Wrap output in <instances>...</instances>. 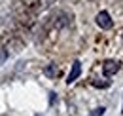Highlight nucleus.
I'll list each match as a JSON object with an SVG mask.
<instances>
[{
    "mask_svg": "<svg viewBox=\"0 0 123 116\" xmlns=\"http://www.w3.org/2000/svg\"><path fill=\"white\" fill-rule=\"evenodd\" d=\"M80 74H81V63H80V61H74V63H72V71H70V74H68L66 82H68V84L76 82L78 78H80Z\"/></svg>",
    "mask_w": 123,
    "mask_h": 116,
    "instance_id": "3",
    "label": "nucleus"
},
{
    "mask_svg": "<svg viewBox=\"0 0 123 116\" xmlns=\"http://www.w3.org/2000/svg\"><path fill=\"white\" fill-rule=\"evenodd\" d=\"M97 25L100 27V29H112V25H114V21H112V17L108 12H98L97 14Z\"/></svg>",
    "mask_w": 123,
    "mask_h": 116,
    "instance_id": "1",
    "label": "nucleus"
},
{
    "mask_svg": "<svg viewBox=\"0 0 123 116\" xmlns=\"http://www.w3.org/2000/svg\"><path fill=\"white\" fill-rule=\"evenodd\" d=\"M104 110H106L104 107H100V109H95V112H93L91 116H102V114H104Z\"/></svg>",
    "mask_w": 123,
    "mask_h": 116,
    "instance_id": "4",
    "label": "nucleus"
},
{
    "mask_svg": "<svg viewBox=\"0 0 123 116\" xmlns=\"http://www.w3.org/2000/svg\"><path fill=\"white\" fill-rule=\"evenodd\" d=\"M121 112H123V107H121Z\"/></svg>",
    "mask_w": 123,
    "mask_h": 116,
    "instance_id": "5",
    "label": "nucleus"
},
{
    "mask_svg": "<svg viewBox=\"0 0 123 116\" xmlns=\"http://www.w3.org/2000/svg\"><path fill=\"white\" fill-rule=\"evenodd\" d=\"M117 71H119V63L117 61H114V59H106L104 61V65H102L104 76H112V74H116Z\"/></svg>",
    "mask_w": 123,
    "mask_h": 116,
    "instance_id": "2",
    "label": "nucleus"
}]
</instances>
